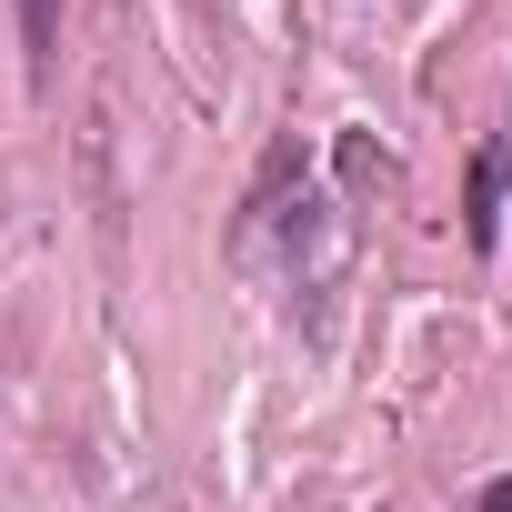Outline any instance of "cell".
<instances>
[{
    "instance_id": "obj_2",
    "label": "cell",
    "mask_w": 512,
    "mask_h": 512,
    "mask_svg": "<svg viewBox=\"0 0 512 512\" xmlns=\"http://www.w3.org/2000/svg\"><path fill=\"white\" fill-rule=\"evenodd\" d=\"M51 51H61V11H51V0H21V61H31V81H51Z\"/></svg>"
},
{
    "instance_id": "obj_1",
    "label": "cell",
    "mask_w": 512,
    "mask_h": 512,
    "mask_svg": "<svg viewBox=\"0 0 512 512\" xmlns=\"http://www.w3.org/2000/svg\"><path fill=\"white\" fill-rule=\"evenodd\" d=\"M502 171H512V141H482V151H472V201H462L472 251H492V241H502Z\"/></svg>"
},
{
    "instance_id": "obj_3",
    "label": "cell",
    "mask_w": 512,
    "mask_h": 512,
    "mask_svg": "<svg viewBox=\"0 0 512 512\" xmlns=\"http://www.w3.org/2000/svg\"><path fill=\"white\" fill-rule=\"evenodd\" d=\"M482 512H512V472H492V482H482Z\"/></svg>"
}]
</instances>
